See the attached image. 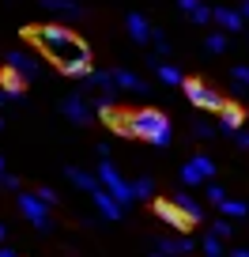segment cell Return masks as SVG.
<instances>
[{
    "label": "cell",
    "mask_w": 249,
    "mask_h": 257,
    "mask_svg": "<svg viewBox=\"0 0 249 257\" xmlns=\"http://www.w3.org/2000/svg\"><path fill=\"white\" fill-rule=\"evenodd\" d=\"M27 34H31V42H34V46H38L65 76H72V80H87V76L95 72V68H91L95 61H91L87 42H83L80 34H72L68 27L46 23V27H31Z\"/></svg>",
    "instance_id": "obj_1"
},
{
    "label": "cell",
    "mask_w": 249,
    "mask_h": 257,
    "mask_svg": "<svg viewBox=\"0 0 249 257\" xmlns=\"http://www.w3.org/2000/svg\"><path fill=\"white\" fill-rule=\"evenodd\" d=\"M129 128H132V137L147 140V144H155V148H166L170 140H174V128H170L166 113H159V110H136V113H129Z\"/></svg>",
    "instance_id": "obj_2"
},
{
    "label": "cell",
    "mask_w": 249,
    "mask_h": 257,
    "mask_svg": "<svg viewBox=\"0 0 249 257\" xmlns=\"http://www.w3.org/2000/svg\"><path fill=\"white\" fill-rule=\"evenodd\" d=\"M98 182H102V189L113 193L121 204H132V201H136V189H132V182H125V178H121V170L113 167L110 159L98 163Z\"/></svg>",
    "instance_id": "obj_3"
},
{
    "label": "cell",
    "mask_w": 249,
    "mask_h": 257,
    "mask_svg": "<svg viewBox=\"0 0 249 257\" xmlns=\"http://www.w3.org/2000/svg\"><path fill=\"white\" fill-rule=\"evenodd\" d=\"M19 212H23V219L31 227H38V231H53V219H49V204L42 201L38 193H19Z\"/></svg>",
    "instance_id": "obj_4"
},
{
    "label": "cell",
    "mask_w": 249,
    "mask_h": 257,
    "mask_svg": "<svg viewBox=\"0 0 249 257\" xmlns=\"http://www.w3.org/2000/svg\"><path fill=\"white\" fill-rule=\"evenodd\" d=\"M185 95H189V102H193V106H200V110H211V113H223L226 110V98L219 95L215 87L200 83V80H185Z\"/></svg>",
    "instance_id": "obj_5"
},
{
    "label": "cell",
    "mask_w": 249,
    "mask_h": 257,
    "mask_svg": "<svg viewBox=\"0 0 249 257\" xmlns=\"http://www.w3.org/2000/svg\"><path fill=\"white\" fill-rule=\"evenodd\" d=\"M211 174H215V163H211L208 155H193V159L181 167V185H185V189L204 185V182H211Z\"/></svg>",
    "instance_id": "obj_6"
},
{
    "label": "cell",
    "mask_w": 249,
    "mask_h": 257,
    "mask_svg": "<svg viewBox=\"0 0 249 257\" xmlns=\"http://www.w3.org/2000/svg\"><path fill=\"white\" fill-rule=\"evenodd\" d=\"M61 113H65L72 125H91V121H95V106L83 95H65L61 98Z\"/></svg>",
    "instance_id": "obj_7"
},
{
    "label": "cell",
    "mask_w": 249,
    "mask_h": 257,
    "mask_svg": "<svg viewBox=\"0 0 249 257\" xmlns=\"http://www.w3.org/2000/svg\"><path fill=\"white\" fill-rule=\"evenodd\" d=\"M155 216H159L162 223H170L174 231H189V227H193V219L185 216V212L177 208L174 201H155Z\"/></svg>",
    "instance_id": "obj_8"
},
{
    "label": "cell",
    "mask_w": 249,
    "mask_h": 257,
    "mask_svg": "<svg viewBox=\"0 0 249 257\" xmlns=\"http://www.w3.org/2000/svg\"><path fill=\"white\" fill-rule=\"evenodd\" d=\"M151 246H155L159 257H185V253L196 249V242H189V238H155Z\"/></svg>",
    "instance_id": "obj_9"
},
{
    "label": "cell",
    "mask_w": 249,
    "mask_h": 257,
    "mask_svg": "<svg viewBox=\"0 0 249 257\" xmlns=\"http://www.w3.org/2000/svg\"><path fill=\"white\" fill-rule=\"evenodd\" d=\"M8 68L19 72L23 80H34V76H38V57L23 53V49H12V53H8Z\"/></svg>",
    "instance_id": "obj_10"
},
{
    "label": "cell",
    "mask_w": 249,
    "mask_h": 257,
    "mask_svg": "<svg viewBox=\"0 0 249 257\" xmlns=\"http://www.w3.org/2000/svg\"><path fill=\"white\" fill-rule=\"evenodd\" d=\"M110 72H113V83H117L121 91H132V95H147V91H151V87H147V80H140L136 72L121 68V64H117V68H110Z\"/></svg>",
    "instance_id": "obj_11"
},
{
    "label": "cell",
    "mask_w": 249,
    "mask_h": 257,
    "mask_svg": "<svg viewBox=\"0 0 249 257\" xmlns=\"http://www.w3.org/2000/svg\"><path fill=\"white\" fill-rule=\"evenodd\" d=\"M125 27H129V38L136 42V46H144V42H151V31H155V27L147 23V19L140 16V12H129V16H125Z\"/></svg>",
    "instance_id": "obj_12"
},
{
    "label": "cell",
    "mask_w": 249,
    "mask_h": 257,
    "mask_svg": "<svg viewBox=\"0 0 249 257\" xmlns=\"http://www.w3.org/2000/svg\"><path fill=\"white\" fill-rule=\"evenodd\" d=\"M241 23H245V16H241L238 8H223V4L215 8V27H219V31H226V34H241Z\"/></svg>",
    "instance_id": "obj_13"
},
{
    "label": "cell",
    "mask_w": 249,
    "mask_h": 257,
    "mask_svg": "<svg viewBox=\"0 0 249 257\" xmlns=\"http://www.w3.org/2000/svg\"><path fill=\"white\" fill-rule=\"evenodd\" d=\"M91 201H95V208L102 212L106 219H121V212H125V204L113 197V193H106V189H98V193H91Z\"/></svg>",
    "instance_id": "obj_14"
},
{
    "label": "cell",
    "mask_w": 249,
    "mask_h": 257,
    "mask_svg": "<svg viewBox=\"0 0 249 257\" xmlns=\"http://www.w3.org/2000/svg\"><path fill=\"white\" fill-rule=\"evenodd\" d=\"M174 204H177V208H181L189 219H193V223H200V219H204V204L196 201L189 189H177V193H174Z\"/></svg>",
    "instance_id": "obj_15"
},
{
    "label": "cell",
    "mask_w": 249,
    "mask_h": 257,
    "mask_svg": "<svg viewBox=\"0 0 249 257\" xmlns=\"http://www.w3.org/2000/svg\"><path fill=\"white\" fill-rule=\"evenodd\" d=\"M241 125H245V113H241V106H234V102H226V110L219 113V133H241Z\"/></svg>",
    "instance_id": "obj_16"
},
{
    "label": "cell",
    "mask_w": 249,
    "mask_h": 257,
    "mask_svg": "<svg viewBox=\"0 0 249 257\" xmlns=\"http://www.w3.org/2000/svg\"><path fill=\"white\" fill-rule=\"evenodd\" d=\"M42 8H46L49 16H57V19H80L83 16V8L72 4V0H42Z\"/></svg>",
    "instance_id": "obj_17"
},
{
    "label": "cell",
    "mask_w": 249,
    "mask_h": 257,
    "mask_svg": "<svg viewBox=\"0 0 249 257\" xmlns=\"http://www.w3.org/2000/svg\"><path fill=\"white\" fill-rule=\"evenodd\" d=\"M65 174H68V182H72L76 189H83V193H98V189H102L98 174H87V170H80V167H68Z\"/></svg>",
    "instance_id": "obj_18"
},
{
    "label": "cell",
    "mask_w": 249,
    "mask_h": 257,
    "mask_svg": "<svg viewBox=\"0 0 249 257\" xmlns=\"http://www.w3.org/2000/svg\"><path fill=\"white\" fill-rule=\"evenodd\" d=\"M83 87L98 91V95H113V98H117V83H113V72H91L87 80H83Z\"/></svg>",
    "instance_id": "obj_19"
},
{
    "label": "cell",
    "mask_w": 249,
    "mask_h": 257,
    "mask_svg": "<svg viewBox=\"0 0 249 257\" xmlns=\"http://www.w3.org/2000/svg\"><path fill=\"white\" fill-rule=\"evenodd\" d=\"M0 87L8 91L12 98H19V102H23V76H19V72H12V68H4V76H0Z\"/></svg>",
    "instance_id": "obj_20"
},
{
    "label": "cell",
    "mask_w": 249,
    "mask_h": 257,
    "mask_svg": "<svg viewBox=\"0 0 249 257\" xmlns=\"http://www.w3.org/2000/svg\"><path fill=\"white\" fill-rule=\"evenodd\" d=\"M155 72H159V80L162 83H166V87H185V76L181 72H177V68H174V64H155Z\"/></svg>",
    "instance_id": "obj_21"
},
{
    "label": "cell",
    "mask_w": 249,
    "mask_h": 257,
    "mask_svg": "<svg viewBox=\"0 0 249 257\" xmlns=\"http://www.w3.org/2000/svg\"><path fill=\"white\" fill-rule=\"evenodd\" d=\"M200 249H204V257H226V246H223V238H219V234H204Z\"/></svg>",
    "instance_id": "obj_22"
},
{
    "label": "cell",
    "mask_w": 249,
    "mask_h": 257,
    "mask_svg": "<svg viewBox=\"0 0 249 257\" xmlns=\"http://www.w3.org/2000/svg\"><path fill=\"white\" fill-rule=\"evenodd\" d=\"M219 212H223V216H230V219H241V216H249V204H245V201H230V197H226V201L219 204Z\"/></svg>",
    "instance_id": "obj_23"
},
{
    "label": "cell",
    "mask_w": 249,
    "mask_h": 257,
    "mask_svg": "<svg viewBox=\"0 0 249 257\" xmlns=\"http://www.w3.org/2000/svg\"><path fill=\"white\" fill-rule=\"evenodd\" d=\"M204 49H208L211 57H219V53L226 49V31H211L208 38H204Z\"/></svg>",
    "instance_id": "obj_24"
},
{
    "label": "cell",
    "mask_w": 249,
    "mask_h": 257,
    "mask_svg": "<svg viewBox=\"0 0 249 257\" xmlns=\"http://www.w3.org/2000/svg\"><path fill=\"white\" fill-rule=\"evenodd\" d=\"M132 189H136V201H151V197H155V182H151V178H136V182H132Z\"/></svg>",
    "instance_id": "obj_25"
},
{
    "label": "cell",
    "mask_w": 249,
    "mask_h": 257,
    "mask_svg": "<svg viewBox=\"0 0 249 257\" xmlns=\"http://www.w3.org/2000/svg\"><path fill=\"white\" fill-rule=\"evenodd\" d=\"M151 42H155V57H170V38H166V31H159V27H155L151 31Z\"/></svg>",
    "instance_id": "obj_26"
},
{
    "label": "cell",
    "mask_w": 249,
    "mask_h": 257,
    "mask_svg": "<svg viewBox=\"0 0 249 257\" xmlns=\"http://www.w3.org/2000/svg\"><path fill=\"white\" fill-rule=\"evenodd\" d=\"M189 19H193L196 27H208V23H215V8H200V12H193Z\"/></svg>",
    "instance_id": "obj_27"
},
{
    "label": "cell",
    "mask_w": 249,
    "mask_h": 257,
    "mask_svg": "<svg viewBox=\"0 0 249 257\" xmlns=\"http://www.w3.org/2000/svg\"><path fill=\"white\" fill-rule=\"evenodd\" d=\"M230 231H234V219H215L211 223V234H219V238H230Z\"/></svg>",
    "instance_id": "obj_28"
},
{
    "label": "cell",
    "mask_w": 249,
    "mask_h": 257,
    "mask_svg": "<svg viewBox=\"0 0 249 257\" xmlns=\"http://www.w3.org/2000/svg\"><path fill=\"white\" fill-rule=\"evenodd\" d=\"M230 80L241 83V87H249V64H234V68H230Z\"/></svg>",
    "instance_id": "obj_29"
},
{
    "label": "cell",
    "mask_w": 249,
    "mask_h": 257,
    "mask_svg": "<svg viewBox=\"0 0 249 257\" xmlns=\"http://www.w3.org/2000/svg\"><path fill=\"white\" fill-rule=\"evenodd\" d=\"M193 137H200V140H208V137H215V128H211V125H208V121H204V117H200V121H196V125H193Z\"/></svg>",
    "instance_id": "obj_30"
},
{
    "label": "cell",
    "mask_w": 249,
    "mask_h": 257,
    "mask_svg": "<svg viewBox=\"0 0 249 257\" xmlns=\"http://www.w3.org/2000/svg\"><path fill=\"white\" fill-rule=\"evenodd\" d=\"M208 201L211 204H223L226 201V189H223V185H208Z\"/></svg>",
    "instance_id": "obj_31"
},
{
    "label": "cell",
    "mask_w": 249,
    "mask_h": 257,
    "mask_svg": "<svg viewBox=\"0 0 249 257\" xmlns=\"http://www.w3.org/2000/svg\"><path fill=\"white\" fill-rule=\"evenodd\" d=\"M177 8H181L185 16H193V12H200L204 4H200V0H177Z\"/></svg>",
    "instance_id": "obj_32"
},
{
    "label": "cell",
    "mask_w": 249,
    "mask_h": 257,
    "mask_svg": "<svg viewBox=\"0 0 249 257\" xmlns=\"http://www.w3.org/2000/svg\"><path fill=\"white\" fill-rule=\"evenodd\" d=\"M0 189H19V178L4 170V174H0Z\"/></svg>",
    "instance_id": "obj_33"
},
{
    "label": "cell",
    "mask_w": 249,
    "mask_h": 257,
    "mask_svg": "<svg viewBox=\"0 0 249 257\" xmlns=\"http://www.w3.org/2000/svg\"><path fill=\"white\" fill-rule=\"evenodd\" d=\"M34 193H38V197H42V201L49 204V208H53V204H57V193L49 189V185H42V189H34Z\"/></svg>",
    "instance_id": "obj_34"
},
{
    "label": "cell",
    "mask_w": 249,
    "mask_h": 257,
    "mask_svg": "<svg viewBox=\"0 0 249 257\" xmlns=\"http://www.w3.org/2000/svg\"><path fill=\"white\" fill-rule=\"evenodd\" d=\"M234 140H238V148H245V152H249V133H234Z\"/></svg>",
    "instance_id": "obj_35"
},
{
    "label": "cell",
    "mask_w": 249,
    "mask_h": 257,
    "mask_svg": "<svg viewBox=\"0 0 249 257\" xmlns=\"http://www.w3.org/2000/svg\"><path fill=\"white\" fill-rule=\"evenodd\" d=\"M226 257H249V249H245V246H234V249H230Z\"/></svg>",
    "instance_id": "obj_36"
},
{
    "label": "cell",
    "mask_w": 249,
    "mask_h": 257,
    "mask_svg": "<svg viewBox=\"0 0 249 257\" xmlns=\"http://www.w3.org/2000/svg\"><path fill=\"white\" fill-rule=\"evenodd\" d=\"M238 12H241L245 19H249V0H241V8H238Z\"/></svg>",
    "instance_id": "obj_37"
},
{
    "label": "cell",
    "mask_w": 249,
    "mask_h": 257,
    "mask_svg": "<svg viewBox=\"0 0 249 257\" xmlns=\"http://www.w3.org/2000/svg\"><path fill=\"white\" fill-rule=\"evenodd\" d=\"M8 98H12V95H8V91H4V87H0V106H4V102H8Z\"/></svg>",
    "instance_id": "obj_38"
},
{
    "label": "cell",
    "mask_w": 249,
    "mask_h": 257,
    "mask_svg": "<svg viewBox=\"0 0 249 257\" xmlns=\"http://www.w3.org/2000/svg\"><path fill=\"white\" fill-rule=\"evenodd\" d=\"M0 257H16V253H12V249H8V246H0Z\"/></svg>",
    "instance_id": "obj_39"
},
{
    "label": "cell",
    "mask_w": 249,
    "mask_h": 257,
    "mask_svg": "<svg viewBox=\"0 0 249 257\" xmlns=\"http://www.w3.org/2000/svg\"><path fill=\"white\" fill-rule=\"evenodd\" d=\"M4 238H8V227H4V223H0V242H4Z\"/></svg>",
    "instance_id": "obj_40"
},
{
    "label": "cell",
    "mask_w": 249,
    "mask_h": 257,
    "mask_svg": "<svg viewBox=\"0 0 249 257\" xmlns=\"http://www.w3.org/2000/svg\"><path fill=\"white\" fill-rule=\"evenodd\" d=\"M0 133H4V121H0Z\"/></svg>",
    "instance_id": "obj_41"
}]
</instances>
